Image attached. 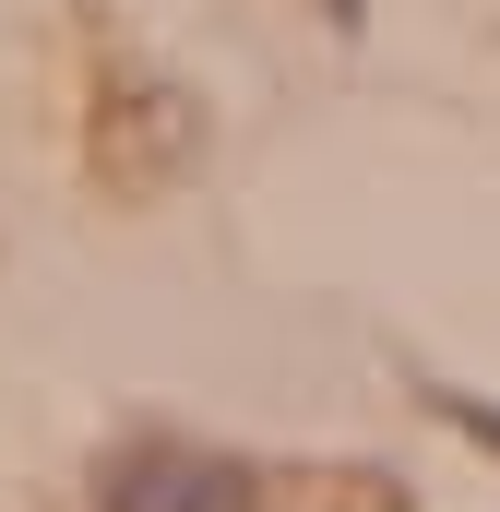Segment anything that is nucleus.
Returning a JSON list of instances; mask_svg holds the SVG:
<instances>
[{"instance_id":"nucleus-1","label":"nucleus","mask_w":500,"mask_h":512,"mask_svg":"<svg viewBox=\"0 0 500 512\" xmlns=\"http://www.w3.org/2000/svg\"><path fill=\"white\" fill-rule=\"evenodd\" d=\"M108 512H262V501H250L239 465L179 453V441H143V453L108 465Z\"/></svg>"},{"instance_id":"nucleus-2","label":"nucleus","mask_w":500,"mask_h":512,"mask_svg":"<svg viewBox=\"0 0 500 512\" xmlns=\"http://www.w3.org/2000/svg\"><path fill=\"white\" fill-rule=\"evenodd\" d=\"M429 405H441L453 429H477V441H489V453H500V405H489V393H429Z\"/></svg>"}]
</instances>
